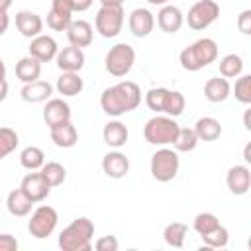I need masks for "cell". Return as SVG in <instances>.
Masks as SVG:
<instances>
[{
	"instance_id": "1",
	"label": "cell",
	"mask_w": 251,
	"mask_h": 251,
	"mask_svg": "<svg viewBox=\"0 0 251 251\" xmlns=\"http://www.w3.org/2000/svg\"><path fill=\"white\" fill-rule=\"evenodd\" d=\"M141 102V90L131 80H122L110 88H106L100 96V106L104 114L118 118L131 110H135Z\"/></svg>"
},
{
	"instance_id": "22",
	"label": "cell",
	"mask_w": 251,
	"mask_h": 251,
	"mask_svg": "<svg viewBox=\"0 0 251 251\" xmlns=\"http://www.w3.org/2000/svg\"><path fill=\"white\" fill-rule=\"evenodd\" d=\"M49 133H51V141H53L57 147H61V149L75 147L76 141H78V131H76V127H75L71 122L51 127Z\"/></svg>"
},
{
	"instance_id": "24",
	"label": "cell",
	"mask_w": 251,
	"mask_h": 251,
	"mask_svg": "<svg viewBox=\"0 0 251 251\" xmlns=\"http://www.w3.org/2000/svg\"><path fill=\"white\" fill-rule=\"evenodd\" d=\"M39 75H41V61H37L35 57L27 55V57H22V59L16 63V76H18L24 84L37 80Z\"/></svg>"
},
{
	"instance_id": "49",
	"label": "cell",
	"mask_w": 251,
	"mask_h": 251,
	"mask_svg": "<svg viewBox=\"0 0 251 251\" xmlns=\"http://www.w3.org/2000/svg\"><path fill=\"white\" fill-rule=\"evenodd\" d=\"M102 6H122L124 0H100Z\"/></svg>"
},
{
	"instance_id": "41",
	"label": "cell",
	"mask_w": 251,
	"mask_h": 251,
	"mask_svg": "<svg viewBox=\"0 0 251 251\" xmlns=\"http://www.w3.org/2000/svg\"><path fill=\"white\" fill-rule=\"evenodd\" d=\"M237 29L243 33V35H249L251 33V10H243L237 18Z\"/></svg>"
},
{
	"instance_id": "43",
	"label": "cell",
	"mask_w": 251,
	"mask_h": 251,
	"mask_svg": "<svg viewBox=\"0 0 251 251\" xmlns=\"http://www.w3.org/2000/svg\"><path fill=\"white\" fill-rule=\"evenodd\" d=\"M51 10L65 12V14H73V2H71V0H53V2H51Z\"/></svg>"
},
{
	"instance_id": "11",
	"label": "cell",
	"mask_w": 251,
	"mask_h": 251,
	"mask_svg": "<svg viewBox=\"0 0 251 251\" xmlns=\"http://www.w3.org/2000/svg\"><path fill=\"white\" fill-rule=\"evenodd\" d=\"M20 188L24 190V194L35 204V202H41L49 196L51 192V186L47 184V180L41 176V173H29L24 176Z\"/></svg>"
},
{
	"instance_id": "14",
	"label": "cell",
	"mask_w": 251,
	"mask_h": 251,
	"mask_svg": "<svg viewBox=\"0 0 251 251\" xmlns=\"http://www.w3.org/2000/svg\"><path fill=\"white\" fill-rule=\"evenodd\" d=\"M27 49H29V55L35 57V59L41 61V63L53 61V59L57 57V53H59L57 41H55L51 35H43V33H39L37 37H33Z\"/></svg>"
},
{
	"instance_id": "9",
	"label": "cell",
	"mask_w": 251,
	"mask_h": 251,
	"mask_svg": "<svg viewBox=\"0 0 251 251\" xmlns=\"http://www.w3.org/2000/svg\"><path fill=\"white\" fill-rule=\"evenodd\" d=\"M57 222H59V216L53 206H39L33 210L27 222V229L35 239H45L55 231Z\"/></svg>"
},
{
	"instance_id": "3",
	"label": "cell",
	"mask_w": 251,
	"mask_h": 251,
	"mask_svg": "<svg viewBox=\"0 0 251 251\" xmlns=\"http://www.w3.org/2000/svg\"><path fill=\"white\" fill-rule=\"evenodd\" d=\"M94 237V224L80 216L73 220L61 233H59V247L63 251H90Z\"/></svg>"
},
{
	"instance_id": "39",
	"label": "cell",
	"mask_w": 251,
	"mask_h": 251,
	"mask_svg": "<svg viewBox=\"0 0 251 251\" xmlns=\"http://www.w3.org/2000/svg\"><path fill=\"white\" fill-rule=\"evenodd\" d=\"M169 88H163V86H157V88H151L147 90L145 94V104L149 106V110L153 112H163V104H165V96H167Z\"/></svg>"
},
{
	"instance_id": "35",
	"label": "cell",
	"mask_w": 251,
	"mask_h": 251,
	"mask_svg": "<svg viewBox=\"0 0 251 251\" xmlns=\"http://www.w3.org/2000/svg\"><path fill=\"white\" fill-rule=\"evenodd\" d=\"M202 239H204V243H206V247H212V249H222V247H226L227 245V241H229V233H227V229L220 224L216 229H212V231H208V233H204V235H200Z\"/></svg>"
},
{
	"instance_id": "21",
	"label": "cell",
	"mask_w": 251,
	"mask_h": 251,
	"mask_svg": "<svg viewBox=\"0 0 251 251\" xmlns=\"http://www.w3.org/2000/svg\"><path fill=\"white\" fill-rule=\"evenodd\" d=\"M53 94V86L47 82V80H33V82H27L24 84L20 96L22 100L25 102H31V104H37V102H45L49 100V96Z\"/></svg>"
},
{
	"instance_id": "12",
	"label": "cell",
	"mask_w": 251,
	"mask_h": 251,
	"mask_svg": "<svg viewBox=\"0 0 251 251\" xmlns=\"http://www.w3.org/2000/svg\"><path fill=\"white\" fill-rule=\"evenodd\" d=\"M226 184H227L229 192L235 194V196L247 194L249 188H251V173H249V167H245V165H233L227 171Z\"/></svg>"
},
{
	"instance_id": "44",
	"label": "cell",
	"mask_w": 251,
	"mask_h": 251,
	"mask_svg": "<svg viewBox=\"0 0 251 251\" xmlns=\"http://www.w3.org/2000/svg\"><path fill=\"white\" fill-rule=\"evenodd\" d=\"M73 2V12H86L94 0H71Z\"/></svg>"
},
{
	"instance_id": "50",
	"label": "cell",
	"mask_w": 251,
	"mask_h": 251,
	"mask_svg": "<svg viewBox=\"0 0 251 251\" xmlns=\"http://www.w3.org/2000/svg\"><path fill=\"white\" fill-rule=\"evenodd\" d=\"M249 116H251V110H245V116H243V126H245V129H251V122H249Z\"/></svg>"
},
{
	"instance_id": "46",
	"label": "cell",
	"mask_w": 251,
	"mask_h": 251,
	"mask_svg": "<svg viewBox=\"0 0 251 251\" xmlns=\"http://www.w3.org/2000/svg\"><path fill=\"white\" fill-rule=\"evenodd\" d=\"M8 96V82L6 80H0V102H4Z\"/></svg>"
},
{
	"instance_id": "25",
	"label": "cell",
	"mask_w": 251,
	"mask_h": 251,
	"mask_svg": "<svg viewBox=\"0 0 251 251\" xmlns=\"http://www.w3.org/2000/svg\"><path fill=\"white\" fill-rule=\"evenodd\" d=\"M31 206H33V202L24 194L22 188L12 190V192L8 194V198H6V208H8V212H10L12 216H16V218L27 216V214L31 212Z\"/></svg>"
},
{
	"instance_id": "4",
	"label": "cell",
	"mask_w": 251,
	"mask_h": 251,
	"mask_svg": "<svg viewBox=\"0 0 251 251\" xmlns=\"http://www.w3.org/2000/svg\"><path fill=\"white\" fill-rule=\"evenodd\" d=\"M180 126L175 122V118L171 116H153L151 120H147L145 127H143V135L145 141L151 145H169L176 139Z\"/></svg>"
},
{
	"instance_id": "36",
	"label": "cell",
	"mask_w": 251,
	"mask_h": 251,
	"mask_svg": "<svg viewBox=\"0 0 251 251\" xmlns=\"http://www.w3.org/2000/svg\"><path fill=\"white\" fill-rule=\"evenodd\" d=\"M20 143L18 133L12 127H0V159L8 157Z\"/></svg>"
},
{
	"instance_id": "33",
	"label": "cell",
	"mask_w": 251,
	"mask_h": 251,
	"mask_svg": "<svg viewBox=\"0 0 251 251\" xmlns=\"http://www.w3.org/2000/svg\"><path fill=\"white\" fill-rule=\"evenodd\" d=\"M184 106H186V100L182 96V92L178 90H169L167 96H165V104H163V112L171 118H176L184 112Z\"/></svg>"
},
{
	"instance_id": "48",
	"label": "cell",
	"mask_w": 251,
	"mask_h": 251,
	"mask_svg": "<svg viewBox=\"0 0 251 251\" xmlns=\"http://www.w3.org/2000/svg\"><path fill=\"white\" fill-rule=\"evenodd\" d=\"M243 159H245V163H251V143L245 145V149H243Z\"/></svg>"
},
{
	"instance_id": "2",
	"label": "cell",
	"mask_w": 251,
	"mask_h": 251,
	"mask_svg": "<svg viewBox=\"0 0 251 251\" xmlns=\"http://www.w3.org/2000/svg\"><path fill=\"white\" fill-rule=\"evenodd\" d=\"M218 59V43L210 37H200L194 43H190L188 47H184L178 55L180 67L184 71L196 73L204 67H208L210 63H214Z\"/></svg>"
},
{
	"instance_id": "29",
	"label": "cell",
	"mask_w": 251,
	"mask_h": 251,
	"mask_svg": "<svg viewBox=\"0 0 251 251\" xmlns=\"http://www.w3.org/2000/svg\"><path fill=\"white\" fill-rule=\"evenodd\" d=\"M41 176L47 180V184L53 188V186H61L65 182V176H67V171L61 163L57 161H49V163H43V167L39 169Z\"/></svg>"
},
{
	"instance_id": "7",
	"label": "cell",
	"mask_w": 251,
	"mask_h": 251,
	"mask_svg": "<svg viewBox=\"0 0 251 251\" xmlns=\"http://www.w3.org/2000/svg\"><path fill=\"white\" fill-rule=\"evenodd\" d=\"M220 16V4L216 0H198L188 8L186 14V22L188 27H192L194 31H202L206 27H210Z\"/></svg>"
},
{
	"instance_id": "17",
	"label": "cell",
	"mask_w": 251,
	"mask_h": 251,
	"mask_svg": "<svg viewBox=\"0 0 251 251\" xmlns=\"http://www.w3.org/2000/svg\"><path fill=\"white\" fill-rule=\"evenodd\" d=\"M16 27H18V31H20L24 37L33 39V37H37V35L41 33V29H43V20H41V16L35 14V12L22 10V12L16 14Z\"/></svg>"
},
{
	"instance_id": "30",
	"label": "cell",
	"mask_w": 251,
	"mask_h": 251,
	"mask_svg": "<svg viewBox=\"0 0 251 251\" xmlns=\"http://www.w3.org/2000/svg\"><path fill=\"white\" fill-rule=\"evenodd\" d=\"M198 141L200 139H198L194 127H180L178 133H176V139L173 141V147H175V151L188 153V151H194L196 149Z\"/></svg>"
},
{
	"instance_id": "32",
	"label": "cell",
	"mask_w": 251,
	"mask_h": 251,
	"mask_svg": "<svg viewBox=\"0 0 251 251\" xmlns=\"http://www.w3.org/2000/svg\"><path fill=\"white\" fill-rule=\"evenodd\" d=\"M243 71V59L235 53H229L220 59V75L224 78H235Z\"/></svg>"
},
{
	"instance_id": "47",
	"label": "cell",
	"mask_w": 251,
	"mask_h": 251,
	"mask_svg": "<svg viewBox=\"0 0 251 251\" xmlns=\"http://www.w3.org/2000/svg\"><path fill=\"white\" fill-rule=\"evenodd\" d=\"M14 0H0V12H8L12 8Z\"/></svg>"
},
{
	"instance_id": "18",
	"label": "cell",
	"mask_w": 251,
	"mask_h": 251,
	"mask_svg": "<svg viewBox=\"0 0 251 251\" xmlns=\"http://www.w3.org/2000/svg\"><path fill=\"white\" fill-rule=\"evenodd\" d=\"M102 171L110 178H124L129 171V159L120 151H110L102 159Z\"/></svg>"
},
{
	"instance_id": "23",
	"label": "cell",
	"mask_w": 251,
	"mask_h": 251,
	"mask_svg": "<svg viewBox=\"0 0 251 251\" xmlns=\"http://www.w3.org/2000/svg\"><path fill=\"white\" fill-rule=\"evenodd\" d=\"M102 137H104V143L110 145V147H124L127 137H129V131L126 127V124L114 120V122H108L102 129Z\"/></svg>"
},
{
	"instance_id": "45",
	"label": "cell",
	"mask_w": 251,
	"mask_h": 251,
	"mask_svg": "<svg viewBox=\"0 0 251 251\" xmlns=\"http://www.w3.org/2000/svg\"><path fill=\"white\" fill-rule=\"evenodd\" d=\"M8 25H10L8 12H0V35H4L8 31Z\"/></svg>"
},
{
	"instance_id": "26",
	"label": "cell",
	"mask_w": 251,
	"mask_h": 251,
	"mask_svg": "<svg viewBox=\"0 0 251 251\" xmlns=\"http://www.w3.org/2000/svg\"><path fill=\"white\" fill-rule=\"evenodd\" d=\"M194 131H196L200 141H216L222 135V126L216 118L204 116L194 124Z\"/></svg>"
},
{
	"instance_id": "5",
	"label": "cell",
	"mask_w": 251,
	"mask_h": 251,
	"mask_svg": "<svg viewBox=\"0 0 251 251\" xmlns=\"http://www.w3.org/2000/svg\"><path fill=\"white\" fill-rule=\"evenodd\" d=\"M133 63H135V49L129 43H116L114 47H110L104 61L106 71L116 78L126 76L131 71Z\"/></svg>"
},
{
	"instance_id": "51",
	"label": "cell",
	"mask_w": 251,
	"mask_h": 251,
	"mask_svg": "<svg viewBox=\"0 0 251 251\" xmlns=\"http://www.w3.org/2000/svg\"><path fill=\"white\" fill-rule=\"evenodd\" d=\"M0 80H6V65L2 59H0Z\"/></svg>"
},
{
	"instance_id": "52",
	"label": "cell",
	"mask_w": 251,
	"mask_h": 251,
	"mask_svg": "<svg viewBox=\"0 0 251 251\" xmlns=\"http://www.w3.org/2000/svg\"><path fill=\"white\" fill-rule=\"evenodd\" d=\"M149 4H153V6H165V4H169V0H147Z\"/></svg>"
},
{
	"instance_id": "16",
	"label": "cell",
	"mask_w": 251,
	"mask_h": 251,
	"mask_svg": "<svg viewBox=\"0 0 251 251\" xmlns=\"http://www.w3.org/2000/svg\"><path fill=\"white\" fill-rule=\"evenodd\" d=\"M184 16L180 12V8L173 6V4H165L161 6L159 14H157V25L161 27V31L165 33H176L182 27Z\"/></svg>"
},
{
	"instance_id": "10",
	"label": "cell",
	"mask_w": 251,
	"mask_h": 251,
	"mask_svg": "<svg viewBox=\"0 0 251 251\" xmlns=\"http://www.w3.org/2000/svg\"><path fill=\"white\" fill-rule=\"evenodd\" d=\"M43 122H45V126L49 129L55 127V126H61V124L71 122V106L63 98H51V100H47V104L43 108Z\"/></svg>"
},
{
	"instance_id": "31",
	"label": "cell",
	"mask_w": 251,
	"mask_h": 251,
	"mask_svg": "<svg viewBox=\"0 0 251 251\" xmlns=\"http://www.w3.org/2000/svg\"><path fill=\"white\" fill-rule=\"evenodd\" d=\"M20 163H22V167L27 169V171H39V169L43 167V163H45V153H43L39 147L29 145V147H25V149L20 153Z\"/></svg>"
},
{
	"instance_id": "27",
	"label": "cell",
	"mask_w": 251,
	"mask_h": 251,
	"mask_svg": "<svg viewBox=\"0 0 251 251\" xmlns=\"http://www.w3.org/2000/svg\"><path fill=\"white\" fill-rule=\"evenodd\" d=\"M55 86H57V92L63 96H76L82 92L84 82L78 73H61Z\"/></svg>"
},
{
	"instance_id": "6",
	"label": "cell",
	"mask_w": 251,
	"mask_h": 251,
	"mask_svg": "<svg viewBox=\"0 0 251 251\" xmlns=\"http://www.w3.org/2000/svg\"><path fill=\"white\" fill-rule=\"evenodd\" d=\"M178 167H180V161H178L176 151H173V149L163 147V149L155 151L151 157V175L159 182L173 180L178 173Z\"/></svg>"
},
{
	"instance_id": "15",
	"label": "cell",
	"mask_w": 251,
	"mask_h": 251,
	"mask_svg": "<svg viewBox=\"0 0 251 251\" xmlns=\"http://www.w3.org/2000/svg\"><path fill=\"white\" fill-rule=\"evenodd\" d=\"M55 61H57V67L61 69V73H78L84 67V53L80 47L69 45L57 53Z\"/></svg>"
},
{
	"instance_id": "8",
	"label": "cell",
	"mask_w": 251,
	"mask_h": 251,
	"mask_svg": "<svg viewBox=\"0 0 251 251\" xmlns=\"http://www.w3.org/2000/svg\"><path fill=\"white\" fill-rule=\"evenodd\" d=\"M124 8L122 6H102L98 12H96V18H94V25H96V31L102 35V37H116L120 31H122V25H124Z\"/></svg>"
},
{
	"instance_id": "37",
	"label": "cell",
	"mask_w": 251,
	"mask_h": 251,
	"mask_svg": "<svg viewBox=\"0 0 251 251\" xmlns=\"http://www.w3.org/2000/svg\"><path fill=\"white\" fill-rule=\"evenodd\" d=\"M233 96L241 104H251V75H241L235 80Z\"/></svg>"
},
{
	"instance_id": "34",
	"label": "cell",
	"mask_w": 251,
	"mask_h": 251,
	"mask_svg": "<svg viewBox=\"0 0 251 251\" xmlns=\"http://www.w3.org/2000/svg\"><path fill=\"white\" fill-rule=\"evenodd\" d=\"M218 226H220V220H218V216L212 214V212H200V214L194 218V222H192V227H194V231H196L198 235H204V233L216 229Z\"/></svg>"
},
{
	"instance_id": "42",
	"label": "cell",
	"mask_w": 251,
	"mask_h": 251,
	"mask_svg": "<svg viewBox=\"0 0 251 251\" xmlns=\"http://www.w3.org/2000/svg\"><path fill=\"white\" fill-rule=\"evenodd\" d=\"M20 243L10 233H0V251H18Z\"/></svg>"
},
{
	"instance_id": "28",
	"label": "cell",
	"mask_w": 251,
	"mask_h": 251,
	"mask_svg": "<svg viewBox=\"0 0 251 251\" xmlns=\"http://www.w3.org/2000/svg\"><path fill=\"white\" fill-rule=\"evenodd\" d=\"M186 233H188V226H186V224H182V222H171V224H167V227L163 229V239H165L167 245L180 249V247L184 245Z\"/></svg>"
},
{
	"instance_id": "40",
	"label": "cell",
	"mask_w": 251,
	"mask_h": 251,
	"mask_svg": "<svg viewBox=\"0 0 251 251\" xmlns=\"http://www.w3.org/2000/svg\"><path fill=\"white\" fill-rule=\"evenodd\" d=\"M94 247L98 251H118L120 243H118V239L114 235H102V237H98L94 241Z\"/></svg>"
},
{
	"instance_id": "20",
	"label": "cell",
	"mask_w": 251,
	"mask_h": 251,
	"mask_svg": "<svg viewBox=\"0 0 251 251\" xmlns=\"http://www.w3.org/2000/svg\"><path fill=\"white\" fill-rule=\"evenodd\" d=\"M229 94H231V86H229L227 78H224V76H212L204 84V96H206V100H210L214 104L227 100Z\"/></svg>"
},
{
	"instance_id": "19",
	"label": "cell",
	"mask_w": 251,
	"mask_h": 251,
	"mask_svg": "<svg viewBox=\"0 0 251 251\" xmlns=\"http://www.w3.org/2000/svg\"><path fill=\"white\" fill-rule=\"evenodd\" d=\"M92 25L86 20H73L67 27V39L75 47H88L92 43Z\"/></svg>"
},
{
	"instance_id": "13",
	"label": "cell",
	"mask_w": 251,
	"mask_h": 251,
	"mask_svg": "<svg viewBox=\"0 0 251 251\" xmlns=\"http://www.w3.org/2000/svg\"><path fill=\"white\" fill-rule=\"evenodd\" d=\"M127 25L135 37H147L155 27V16L147 8H135L129 14Z\"/></svg>"
},
{
	"instance_id": "53",
	"label": "cell",
	"mask_w": 251,
	"mask_h": 251,
	"mask_svg": "<svg viewBox=\"0 0 251 251\" xmlns=\"http://www.w3.org/2000/svg\"><path fill=\"white\" fill-rule=\"evenodd\" d=\"M0 202H2V200H0Z\"/></svg>"
},
{
	"instance_id": "38",
	"label": "cell",
	"mask_w": 251,
	"mask_h": 251,
	"mask_svg": "<svg viewBox=\"0 0 251 251\" xmlns=\"http://www.w3.org/2000/svg\"><path fill=\"white\" fill-rule=\"evenodd\" d=\"M71 22H73V14H65V12H57V10H49V14H47V25L53 31H67Z\"/></svg>"
}]
</instances>
